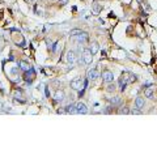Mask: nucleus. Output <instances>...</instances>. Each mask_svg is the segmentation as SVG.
<instances>
[{"label": "nucleus", "mask_w": 157, "mask_h": 162, "mask_svg": "<svg viewBox=\"0 0 157 162\" xmlns=\"http://www.w3.org/2000/svg\"><path fill=\"white\" fill-rule=\"evenodd\" d=\"M128 82H130V73L124 72L123 75L121 76V79H119V88H121V90L126 89V86H127Z\"/></svg>", "instance_id": "f257e3e1"}, {"label": "nucleus", "mask_w": 157, "mask_h": 162, "mask_svg": "<svg viewBox=\"0 0 157 162\" xmlns=\"http://www.w3.org/2000/svg\"><path fill=\"white\" fill-rule=\"evenodd\" d=\"M82 60H84V63L87 65H89L93 62V54L90 52L89 49H84V51H82Z\"/></svg>", "instance_id": "f03ea898"}, {"label": "nucleus", "mask_w": 157, "mask_h": 162, "mask_svg": "<svg viewBox=\"0 0 157 162\" xmlns=\"http://www.w3.org/2000/svg\"><path fill=\"white\" fill-rule=\"evenodd\" d=\"M71 88H72V89H75V90H81L80 92V96L82 94V90L85 89V88H82V80L81 79H75V80H72L71 81Z\"/></svg>", "instance_id": "7ed1b4c3"}, {"label": "nucleus", "mask_w": 157, "mask_h": 162, "mask_svg": "<svg viewBox=\"0 0 157 162\" xmlns=\"http://www.w3.org/2000/svg\"><path fill=\"white\" fill-rule=\"evenodd\" d=\"M102 79H104V81L105 82H107V84H110V82H113V80H114V75L110 72V71H104V73H102Z\"/></svg>", "instance_id": "20e7f679"}, {"label": "nucleus", "mask_w": 157, "mask_h": 162, "mask_svg": "<svg viewBox=\"0 0 157 162\" xmlns=\"http://www.w3.org/2000/svg\"><path fill=\"white\" fill-rule=\"evenodd\" d=\"M87 76H88V79L94 80V79H97V77L99 76V72H98V69H97V68H92L90 71H88Z\"/></svg>", "instance_id": "39448f33"}, {"label": "nucleus", "mask_w": 157, "mask_h": 162, "mask_svg": "<svg viewBox=\"0 0 157 162\" xmlns=\"http://www.w3.org/2000/svg\"><path fill=\"white\" fill-rule=\"evenodd\" d=\"M75 59H76V55H75L73 51H68V52H67V55H66V60H67L68 64L75 63Z\"/></svg>", "instance_id": "423d86ee"}, {"label": "nucleus", "mask_w": 157, "mask_h": 162, "mask_svg": "<svg viewBox=\"0 0 157 162\" xmlns=\"http://www.w3.org/2000/svg\"><path fill=\"white\" fill-rule=\"evenodd\" d=\"M54 99L56 102H62L64 99V92L62 89H58V90H56V93H55V96H54Z\"/></svg>", "instance_id": "0eeeda50"}, {"label": "nucleus", "mask_w": 157, "mask_h": 162, "mask_svg": "<svg viewBox=\"0 0 157 162\" xmlns=\"http://www.w3.org/2000/svg\"><path fill=\"white\" fill-rule=\"evenodd\" d=\"M76 107H77V114H87L88 112L87 106H85L82 102H79V103L76 105Z\"/></svg>", "instance_id": "6e6552de"}, {"label": "nucleus", "mask_w": 157, "mask_h": 162, "mask_svg": "<svg viewBox=\"0 0 157 162\" xmlns=\"http://www.w3.org/2000/svg\"><path fill=\"white\" fill-rule=\"evenodd\" d=\"M88 37H89V35H88L87 33H84V32H82V33H80V34L76 37V42H79V43H84V42H87V41H88Z\"/></svg>", "instance_id": "1a4fd4ad"}, {"label": "nucleus", "mask_w": 157, "mask_h": 162, "mask_svg": "<svg viewBox=\"0 0 157 162\" xmlns=\"http://www.w3.org/2000/svg\"><path fill=\"white\" fill-rule=\"evenodd\" d=\"M135 105H136V107H137V109H141V107H144L145 101L141 97H137V98L135 99Z\"/></svg>", "instance_id": "9d476101"}, {"label": "nucleus", "mask_w": 157, "mask_h": 162, "mask_svg": "<svg viewBox=\"0 0 157 162\" xmlns=\"http://www.w3.org/2000/svg\"><path fill=\"white\" fill-rule=\"evenodd\" d=\"M66 112H68V114H77L76 105H69V106H67L66 107Z\"/></svg>", "instance_id": "9b49d317"}, {"label": "nucleus", "mask_w": 157, "mask_h": 162, "mask_svg": "<svg viewBox=\"0 0 157 162\" xmlns=\"http://www.w3.org/2000/svg\"><path fill=\"white\" fill-rule=\"evenodd\" d=\"M33 73H34V69H27L25 71V80H27V82H30L32 81V76H33Z\"/></svg>", "instance_id": "f8f14e48"}, {"label": "nucleus", "mask_w": 157, "mask_h": 162, "mask_svg": "<svg viewBox=\"0 0 157 162\" xmlns=\"http://www.w3.org/2000/svg\"><path fill=\"white\" fill-rule=\"evenodd\" d=\"M19 65H20V68H21L22 71H27V69H30V64L27 63V62H25V60H21V62L19 63Z\"/></svg>", "instance_id": "ddd939ff"}, {"label": "nucleus", "mask_w": 157, "mask_h": 162, "mask_svg": "<svg viewBox=\"0 0 157 162\" xmlns=\"http://www.w3.org/2000/svg\"><path fill=\"white\" fill-rule=\"evenodd\" d=\"M89 50H90V52L94 55V54H97L98 52V43H96V42H93L92 45H90V47H89Z\"/></svg>", "instance_id": "4468645a"}, {"label": "nucleus", "mask_w": 157, "mask_h": 162, "mask_svg": "<svg viewBox=\"0 0 157 162\" xmlns=\"http://www.w3.org/2000/svg\"><path fill=\"white\" fill-rule=\"evenodd\" d=\"M144 96H145L147 98H152V96H153V88H152V86L147 88V89L144 90Z\"/></svg>", "instance_id": "2eb2a0df"}, {"label": "nucleus", "mask_w": 157, "mask_h": 162, "mask_svg": "<svg viewBox=\"0 0 157 162\" xmlns=\"http://www.w3.org/2000/svg\"><path fill=\"white\" fill-rule=\"evenodd\" d=\"M13 96H15V98H16V99H24V98H22V90H21V89H17V90H15Z\"/></svg>", "instance_id": "dca6fc26"}, {"label": "nucleus", "mask_w": 157, "mask_h": 162, "mask_svg": "<svg viewBox=\"0 0 157 162\" xmlns=\"http://www.w3.org/2000/svg\"><path fill=\"white\" fill-rule=\"evenodd\" d=\"M119 102H121V98L119 97H114V98L110 99V103H113V105H118Z\"/></svg>", "instance_id": "f3484780"}, {"label": "nucleus", "mask_w": 157, "mask_h": 162, "mask_svg": "<svg viewBox=\"0 0 157 162\" xmlns=\"http://www.w3.org/2000/svg\"><path fill=\"white\" fill-rule=\"evenodd\" d=\"M80 33H82V30H80V29H73V30H71V35H79Z\"/></svg>", "instance_id": "a211bd4d"}, {"label": "nucleus", "mask_w": 157, "mask_h": 162, "mask_svg": "<svg viewBox=\"0 0 157 162\" xmlns=\"http://www.w3.org/2000/svg\"><path fill=\"white\" fill-rule=\"evenodd\" d=\"M114 90H115V85H113V84L110 82V84H109V86L106 88V92H109V93H110V92H114Z\"/></svg>", "instance_id": "6ab92c4d"}, {"label": "nucleus", "mask_w": 157, "mask_h": 162, "mask_svg": "<svg viewBox=\"0 0 157 162\" xmlns=\"http://www.w3.org/2000/svg\"><path fill=\"white\" fill-rule=\"evenodd\" d=\"M131 111H130V109L128 107H122L121 109V114H123V115H127V114H130Z\"/></svg>", "instance_id": "aec40b11"}, {"label": "nucleus", "mask_w": 157, "mask_h": 162, "mask_svg": "<svg viewBox=\"0 0 157 162\" xmlns=\"http://www.w3.org/2000/svg\"><path fill=\"white\" fill-rule=\"evenodd\" d=\"M131 114H135V115H140L141 112L139 111V109L136 107V109H134V110H131Z\"/></svg>", "instance_id": "412c9836"}, {"label": "nucleus", "mask_w": 157, "mask_h": 162, "mask_svg": "<svg viewBox=\"0 0 157 162\" xmlns=\"http://www.w3.org/2000/svg\"><path fill=\"white\" fill-rule=\"evenodd\" d=\"M101 9H102V7H98V4H94V12H101Z\"/></svg>", "instance_id": "4be33fe9"}, {"label": "nucleus", "mask_w": 157, "mask_h": 162, "mask_svg": "<svg viewBox=\"0 0 157 162\" xmlns=\"http://www.w3.org/2000/svg\"><path fill=\"white\" fill-rule=\"evenodd\" d=\"M134 81H136V76L132 75V73H130V82H134Z\"/></svg>", "instance_id": "5701e85b"}, {"label": "nucleus", "mask_w": 157, "mask_h": 162, "mask_svg": "<svg viewBox=\"0 0 157 162\" xmlns=\"http://www.w3.org/2000/svg\"><path fill=\"white\" fill-rule=\"evenodd\" d=\"M59 3H60V5H66L68 3V0H59Z\"/></svg>", "instance_id": "b1692460"}, {"label": "nucleus", "mask_w": 157, "mask_h": 162, "mask_svg": "<svg viewBox=\"0 0 157 162\" xmlns=\"http://www.w3.org/2000/svg\"><path fill=\"white\" fill-rule=\"evenodd\" d=\"M0 109H3V105L2 103H0Z\"/></svg>", "instance_id": "393cba45"}, {"label": "nucleus", "mask_w": 157, "mask_h": 162, "mask_svg": "<svg viewBox=\"0 0 157 162\" xmlns=\"http://www.w3.org/2000/svg\"><path fill=\"white\" fill-rule=\"evenodd\" d=\"M26 2H32V0H26Z\"/></svg>", "instance_id": "a878e982"}]
</instances>
